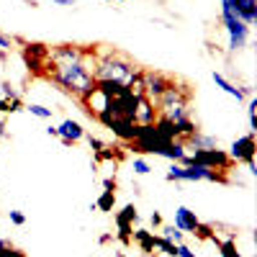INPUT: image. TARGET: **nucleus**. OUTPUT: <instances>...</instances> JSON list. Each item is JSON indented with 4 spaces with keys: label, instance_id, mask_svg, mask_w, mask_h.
Wrapping results in <instances>:
<instances>
[{
    "label": "nucleus",
    "instance_id": "f257e3e1",
    "mask_svg": "<svg viewBox=\"0 0 257 257\" xmlns=\"http://www.w3.org/2000/svg\"><path fill=\"white\" fill-rule=\"evenodd\" d=\"M93 62H95V47L54 44L49 47L44 80L54 82L59 90H64L67 95H75L80 100L85 93H90L95 88Z\"/></svg>",
    "mask_w": 257,
    "mask_h": 257
},
{
    "label": "nucleus",
    "instance_id": "f03ea898",
    "mask_svg": "<svg viewBox=\"0 0 257 257\" xmlns=\"http://www.w3.org/2000/svg\"><path fill=\"white\" fill-rule=\"evenodd\" d=\"M142 67L118 49H95L93 77L95 82H116V85H134Z\"/></svg>",
    "mask_w": 257,
    "mask_h": 257
},
{
    "label": "nucleus",
    "instance_id": "7ed1b4c3",
    "mask_svg": "<svg viewBox=\"0 0 257 257\" xmlns=\"http://www.w3.org/2000/svg\"><path fill=\"white\" fill-rule=\"evenodd\" d=\"M190 103H193L190 85L173 77V82L167 85V90L155 100V108H157V116H165L170 121H183V118H190V111H193Z\"/></svg>",
    "mask_w": 257,
    "mask_h": 257
},
{
    "label": "nucleus",
    "instance_id": "20e7f679",
    "mask_svg": "<svg viewBox=\"0 0 257 257\" xmlns=\"http://www.w3.org/2000/svg\"><path fill=\"white\" fill-rule=\"evenodd\" d=\"M165 180L167 183H231L229 175L219 173V170H211V167H203V165H170V170L165 173Z\"/></svg>",
    "mask_w": 257,
    "mask_h": 257
},
{
    "label": "nucleus",
    "instance_id": "39448f33",
    "mask_svg": "<svg viewBox=\"0 0 257 257\" xmlns=\"http://www.w3.org/2000/svg\"><path fill=\"white\" fill-rule=\"evenodd\" d=\"M221 26L226 31V49H229V54H237V52H242L249 44V26L244 24V21H239L237 13L229 8V0H221Z\"/></svg>",
    "mask_w": 257,
    "mask_h": 257
},
{
    "label": "nucleus",
    "instance_id": "423d86ee",
    "mask_svg": "<svg viewBox=\"0 0 257 257\" xmlns=\"http://www.w3.org/2000/svg\"><path fill=\"white\" fill-rule=\"evenodd\" d=\"M170 142H175V139H167L155 123H147V126H139V128H137L134 142H128L126 147L134 149L137 155H155V157H162L165 147H167Z\"/></svg>",
    "mask_w": 257,
    "mask_h": 257
},
{
    "label": "nucleus",
    "instance_id": "0eeeda50",
    "mask_svg": "<svg viewBox=\"0 0 257 257\" xmlns=\"http://www.w3.org/2000/svg\"><path fill=\"white\" fill-rule=\"evenodd\" d=\"M183 165H203V167H211V170H219V173H224V175H229L231 167H234V162L226 155V149H219V147L196 149V152H190L183 160Z\"/></svg>",
    "mask_w": 257,
    "mask_h": 257
},
{
    "label": "nucleus",
    "instance_id": "6e6552de",
    "mask_svg": "<svg viewBox=\"0 0 257 257\" xmlns=\"http://www.w3.org/2000/svg\"><path fill=\"white\" fill-rule=\"evenodd\" d=\"M21 57H24L29 72L44 77L47 70V59H49V44H41V41H26L24 39V49H21Z\"/></svg>",
    "mask_w": 257,
    "mask_h": 257
},
{
    "label": "nucleus",
    "instance_id": "1a4fd4ad",
    "mask_svg": "<svg viewBox=\"0 0 257 257\" xmlns=\"http://www.w3.org/2000/svg\"><path fill=\"white\" fill-rule=\"evenodd\" d=\"M254 152H257V142H254V134H244V137H237L229 149H226V155L234 165H254Z\"/></svg>",
    "mask_w": 257,
    "mask_h": 257
},
{
    "label": "nucleus",
    "instance_id": "9d476101",
    "mask_svg": "<svg viewBox=\"0 0 257 257\" xmlns=\"http://www.w3.org/2000/svg\"><path fill=\"white\" fill-rule=\"evenodd\" d=\"M137 221H139V211H137L134 203H126V206L116 213V239H118L123 247L132 244V234H134Z\"/></svg>",
    "mask_w": 257,
    "mask_h": 257
},
{
    "label": "nucleus",
    "instance_id": "9b49d317",
    "mask_svg": "<svg viewBox=\"0 0 257 257\" xmlns=\"http://www.w3.org/2000/svg\"><path fill=\"white\" fill-rule=\"evenodd\" d=\"M211 80H213V85H216L219 90H224L226 95H231L237 103H244V100L252 95V88H249V85H237V82H231L224 72H216V70H213Z\"/></svg>",
    "mask_w": 257,
    "mask_h": 257
},
{
    "label": "nucleus",
    "instance_id": "f8f14e48",
    "mask_svg": "<svg viewBox=\"0 0 257 257\" xmlns=\"http://www.w3.org/2000/svg\"><path fill=\"white\" fill-rule=\"evenodd\" d=\"M85 126L80 123V121H75V118H64L59 126H57V139L64 144V147H75L77 142H82L85 139Z\"/></svg>",
    "mask_w": 257,
    "mask_h": 257
},
{
    "label": "nucleus",
    "instance_id": "ddd939ff",
    "mask_svg": "<svg viewBox=\"0 0 257 257\" xmlns=\"http://www.w3.org/2000/svg\"><path fill=\"white\" fill-rule=\"evenodd\" d=\"M229 8L237 13V18L244 21L249 29L257 24V0H229Z\"/></svg>",
    "mask_w": 257,
    "mask_h": 257
},
{
    "label": "nucleus",
    "instance_id": "4468645a",
    "mask_svg": "<svg viewBox=\"0 0 257 257\" xmlns=\"http://www.w3.org/2000/svg\"><path fill=\"white\" fill-rule=\"evenodd\" d=\"M155 118H157V108H155V103L149 100L147 95H137V108H134V121H137V126L155 123Z\"/></svg>",
    "mask_w": 257,
    "mask_h": 257
},
{
    "label": "nucleus",
    "instance_id": "2eb2a0df",
    "mask_svg": "<svg viewBox=\"0 0 257 257\" xmlns=\"http://www.w3.org/2000/svg\"><path fill=\"white\" fill-rule=\"evenodd\" d=\"M198 224H201V219L196 216V211H190L188 206H178L175 208V221H173V226H178L183 234H193L198 229Z\"/></svg>",
    "mask_w": 257,
    "mask_h": 257
},
{
    "label": "nucleus",
    "instance_id": "dca6fc26",
    "mask_svg": "<svg viewBox=\"0 0 257 257\" xmlns=\"http://www.w3.org/2000/svg\"><path fill=\"white\" fill-rule=\"evenodd\" d=\"M132 242H134L147 257H155V254H157V234H155V231H149V229H134Z\"/></svg>",
    "mask_w": 257,
    "mask_h": 257
},
{
    "label": "nucleus",
    "instance_id": "f3484780",
    "mask_svg": "<svg viewBox=\"0 0 257 257\" xmlns=\"http://www.w3.org/2000/svg\"><path fill=\"white\" fill-rule=\"evenodd\" d=\"M188 149H193V152H196V149H213V147H219V139L213 137V134H203L201 128L193 137H188L185 142H183Z\"/></svg>",
    "mask_w": 257,
    "mask_h": 257
},
{
    "label": "nucleus",
    "instance_id": "a211bd4d",
    "mask_svg": "<svg viewBox=\"0 0 257 257\" xmlns=\"http://www.w3.org/2000/svg\"><path fill=\"white\" fill-rule=\"evenodd\" d=\"M113 206H116V190H100V196H98V201L93 203V208H98V211H103V213H111L113 211Z\"/></svg>",
    "mask_w": 257,
    "mask_h": 257
},
{
    "label": "nucleus",
    "instance_id": "6ab92c4d",
    "mask_svg": "<svg viewBox=\"0 0 257 257\" xmlns=\"http://www.w3.org/2000/svg\"><path fill=\"white\" fill-rule=\"evenodd\" d=\"M211 242L219 247V254H221V257H242V254H239V249H237V239H234V237H229V239H219V237H213Z\"/></svg>",
    "mask_w": 257,
    "mask_h": 257
},
{
    "label": "nucleus",
    "instance_id": "aec40b11",
    "mask_svg": "<svg viewBox=\"0 0 257 257\" xmlns=\"http://www.w3.org/2000/svg\"><path fill=\"white\" fill-rule=\"evenodd\" d=\"M24 98L21 95H13V98H0V116H8V113H18L24 111Z\"/></svg>",
    "mask_w": 257,
    "mask_h": 257
},
{
    "label": "nucleus",
    "instance_id": "412c9836",
    "mask_svg": "<svg viewBox=\"0 0 257 257\" xmlns=\"http://www.w3.org/2000/svg\"><path fill=\"white\" fill-rule=\"evenodd\" d=\"M24 111H29L31 116H36V118H41V121H49L52 116H54V108H47V105H41V103H24Z\"/></svg>",
    "mask_w": 257,
    "mask_h": 257
},
{
    "label": "nucleus",
    "instance_id": "4be33fe9",
    "mask_svg": "<svg viewBox=\"0 0 257 257\" xmlns=\"http://www.w3.org/2000/svg\"><path fill=\"white\" fill-rule=\"evenodd\" d=\"M244 103H247V123H249V134H254V132H257V98L249 95Z\"/></svg>",
    "mask_w": 257,
    "mask_h": 257
},
{
    "label": "nucleus",
    "instance_id": "5701e85b",
    "mask_svg": "<svg viewBox=\"0 0 257 257\" xmlns=\"http://www.w3.org/2000/svg\"><path fill=\"white\" fill-rule=\"evenodd\" d=\"M157 231H160V237H165V239H170V242H175V244L183 242V231H180L178 226H173V224H162Z\"/></svg>",
    "mask_w": 257,
    "mask_h": 257
},
{
    "label": "nucleus",
    "instance_id": "b1692460",
    "mask_svg": "<svg viewBox=\"0 0 257 257\" xmlns=\"http://www.w3.org/2000/svg\"><path fill=\"white\" fill-rule=\"evenodd\" d=\"M157 252H165L167 257H178V244L175 242H170L165 237H160L157 234Z\"/></svg>",
    "mask_w": 257,
    "mask_h": 257
},
{
    "label": "nucleus",
    "instance_id": "393cba45",
    "mask_svg": "<svg viewBox=\"0 0 257 257\" xmlns=\"http://www.w3.org/2000/svg\"><path fill=\"white\" fill-rule=\"evenodd\" d=\"M193 234H196V239H201V242H211L213 237H216V231H213V226L211 224H198V229L196 231H193Z\"/></svg>",
    "mask_w": 257,
    "mask_h": 257
},
{
    "label": "nucleus",
    "instance_id": "a878e982",
    "mask_svg": "<svg viewBox=\"0 0 257 257\" xmlns=\"http://www.w3.org/2000/svg\"><path fill=\"white\" fill-rule=\"evenodd\" d=\"M132 167H134V175H149V173H152V167H149V162L144 157H134Z\"/></svg>",
    "mask_w": 257,
    "mask_h": 257
},
{
    "label": "nucleus",
    "instance_id": "bb28decb",
    "mask_svg": "<svg viewBox=\"0 0 257 257\" xmlns=\"http://www.w3.org/2000/svg\"><path fill=\"white\" fill-rule=\"evenodd\" d=\"M8 221H11L13 226H24V224H26V213L18 211V208H11V211H8Z\"/></svg>",
    "mask_w": 257,
    "mask_h": 257
},
{
    "label": "nucleus",
    "instance_id": "cd10ccee",
    "mask_svg": "<svg viewBox=\"0 0 257 257\" xmlns=\"http://www.w3.org/2000/svg\"><path fill=\"white\" fill-rule=\"evenodd\" d=\"M85 139H88V144H90V149H93V155H95V157H98V155L103 152V149H105V144H103L98 137H93V134H90V137L85 134Z\"/></svg>",
    "mask_w": 257,
    "mask_h": 257
},
{
    "label": "nucleus",
    "instance_id": "c85d7f7f",
    "mask_svg": "<svg viewBox=\"0 0 257 257\" xmlns=\"http://www.w3.org/2000/svg\"><path fill=\"white\" fill-rule=\"evenodd\" d=\"M13 44H16V41H13V36H8V34H3V31H0V52H11L13 49Z\"/></svg>",
    "mask_w": 257,
    "mask_h": 257
},
{
    "label": "nucleus",
    "instance_id": "c756f323",
    "mask_svg": "<svg viewBox=\"0 0 257 257\" xmlns=\"http://www.w3.org/2000/svg\"><path fill=\"white\" fill-rule=\"evenodd\" d=\"M3 257H26V252L24 249H18V247H6V252H3Z\"/></svg>",
    "mask_w": 257,
    "mask_h": 257
},
{
    "label": "nucleus",
    "instance_id": "7c9ffc66",
    "mask_svg": "<svg viewBox=\"0 0 257 257\" xmlns=\"http://www.w3.org/2000/svg\"><path fill=\"white\" fill-rule=\"evenodd\" d=\"M178 257H196V252H190V247L185 242H180L178 244Z\"/></svg>",
    "mask_w": 257,
    "mask_h": 257
},
{
    "label": "nucleus",
    "instance_id": "2f4dec72",
    "mask_svg": "<svg viewBox=\"0 0 257 257\" xmlns=\"http://www.w3.org/2000/svg\"><path fill=\"white\" fill-rule=\"evenodd\" d=\"M149 221H152V226H155V229H160V226L165 224V219H162V213H160V211H152V216H149Z\"/></svg>",
    "mask_w": 257,
    "mask_h": 257
},
{
    "label": "nucleus",
    "instance_id": "473e14b6",
    "mask_svg": "<svg viewBox=\"0 0 257 257\" xmlns=\"http://www.w3.org/2000/svg\"><path fill=\"white\" fill-rule=\"evenodd\" d=\"M103 188L105 190H116V178H103Z\"/></svg>",
    "mask_w": 257,
    "mask_h": 257
},
{
    "label": "nucleus",
    "instance_id": "72a5a7b5",
    "mask_svg": "<svg viewBox=\"0 0 257 257\" xmlns=\"http://www.w3.org/2000/svg\"><path fill=\"white\" fill-rule=\"evenodd\" d=\"M54 6H59V8H72L75 6V0H52Z\"/></svg>",
    "mask_w": 257,
    "mask_h": 257
},
{
    "label": "nucleus",
    "instance_id": "f704fd0d",
    "mask_svg": "<svg viewBox=\"0 0 257 257\" xmlns=\"http://www.w3.org/2000/svg\"><path fill=\"white\" fill-rule=\"evenodd\" d=\"M6 126H8V121H6V116H0V139H6Z\"/></svg>",
    "mask_w": 257,
    "mask_h": 257
},
{
    "label": "nucleus",
    "instance_id": "c9c22d12",
    "mask_svg": "<svg viewBox=\"0 0 257 257\" xmlns=\"http://www.w3.org/2000/svg\"><path fill=\"white\" fill-rule=\"evenodd\" d=\"M44 132H47L49 137H54V139H57V126H52V123H49V126L44 128Z\"/></svg>",
    "mask_w": 257,
    "mask_h": 257
},
{
    "label": "nucleus",
    "instance_id": "e433bc0d",
    "mask_svg": "<svg viewBox=\"0 0 257 257\" xmlns=\"http://www.w3.org/2000/svg\"><path fill=\"white\" fill-rule=\"evenodd\" d=\"M113 239V234H103V237H100V244H108Z\"/></svg>",
    "mask_w": 257,
    "mask_h": 257
},
{
    "label": "nucleus",
    "instance_id": "4c0bfd02",
    "mask_svg": "<svg viewBox=\"0 0 257 257\" xmlns=\"http://www.w3.org/2000/svg\"><path fill=\"white\" fill-rule=\"evenodd\" d=\"M24 3H26V6H31V8H39V3H36V0H24Z\"/></svg>",
    "mask_w": 257,
    "mask_h": 257
},
{
    "label": "nucleus",
    "instance_id": "58836bf2",
    "mask_svg": "<svg viewBox=\"0 0 257 257\" xmlns=\"http://www.w3.org/2000/svg\"><path fill=\"white\" fill-rule=\"evenodd\" d=\"M105 3H126V0H105Z\"/></svg>",
    "mask_w": 257,
    "mask_h": 257
},
{
    "label": "nucleus",
    "instance_id": "ea45409f",
    "mask_svg": "<svg viewBox=\"0 0 257 257\" xmlns=\"http://www.w3.org/2000/svg\"><path fill=\"white\" fill-rule=\"evenodd\" d=\"M113 257H126V254H123V252H116V254H113Z\"/></svg>",
    "mask_w": 257,
    "mask_h": 257
}]
</instances>
